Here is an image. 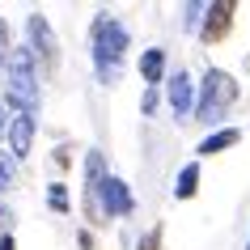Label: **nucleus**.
Instances as JSON below:
<instances>
[{"instance_id":"nucleus-7","label":"nucleus","mask_w":250,"mask_h":250,"mask_svg":"<svg viewBox=\"0 0 250 250\" xmlns=\"http://www.w3.org/2000/svg\"><path fill=\"white\" fill-rule=\"evenodd\" d=\"M233 13H237V4L233 0H221V4H208L204 9V21H199V39L208 42H221L229 30H233Z\"/></svg>"},{"instance_id":"nucleus-17","label":"nucleus","mask_w":250,"mask_h":250,"mask_svg":"<svg viewBox=\"0 0 250 250\" xmlns=\"http://www.w3.org/2000/svg\"><path fill=\"white\" fill-rule=\"evenodd\" d=\"M13 183V157H0V191Z\"/></svg>"},{"instance_id":"nucleus-2","label":"nucleus","mask_w":250,"mask_h":250,"mask_svg":"<svg viewBox=\"0 0 250 250\" xmlns=\"http://www.w3.org/2000/svg\"><path fill=\"white\" fill-rule=\"evenodd\" d=\"M237 81L225 72V68H208L204 72V85H199V98H195V110L191 115L199 119V123H221L225 115H229V106L237 102Z\"/></svg>"},{"instance_id":"nucleus-1","label":"nucleus","mask_w":250,"mask_h":250,"mask_svg":"<svg viewBox=\"0 0 250 250\" xmlns=\"http://www.w3.org/2000/svg\"><path fill=\"white\" fill-rule=\"evenodd\" d=\"M89 47H93V72H98V81L102 85H119L123 64H127V47H132L127 26L110 13H98L93 17V30H89Z\"/></svg>"},{"instance_id":"nucleus-10","label":"nucleus","mask_w":250,"mask_h":250,"mask_svg":"<svg viewBox=\"0 0 250 250\" xmlns=\"http://www.w3.org/2000/svg\"><path fill=\"white\" fill-rule=\"evenodd\" d=\"M237 140H242L237 127H216V132H208V136L195 145V153H199V157H216V153H225V148H233Z\"/></svg>"},{"instance_id":"nucleus-9","label":"nucleus","mask_w":250,"mask_h":250,"mask_svg":"<svg viewBox=\"0 0 250 250\" xmlns=\"http://www.w3.org/2000/svg\"><path fill=\"white\" fill-rule=\"evenodd\" d=\"M106 178V157L102 148H89L85 153V212L89 216H98V187H102Z\"/></svg>"},{"instance_id":"nucleus-8","label":"nucleus","mask_w":250,"mask_h":250,"mask_svg":"<svg viewBox=\"0 0 250 250\" xmlns=\"http://www.w3.org/2000/svg\"><path fill=\"white\" fill-rule=\"evenodd\" d=\"M170 110L178 119H187L195 110V81H191L187 68H174V77H170Z\"/></svg>"},{"instance_id":"nucleus-21","label":"nucleus","mask_w":250,"mask_h":250,"mask_svg":"<svg viewBox=\"0 0 250 250\" xmlns=\"http://www.w3.org/2000/svg\"><path fill=\"white\" fill-rule=\"evenodd\" d=\"M246 250H250V246H246Z\"/></svg>"},{"instance_id":"nucleus-15","label":"nucleus","mask_w":250,"mask_h":250,"mask_svg":"<svg viewBox=\"0 0 250 250\" xmlns=\"http://www.w3.org/2000/svg\"><path fill=\"white\" fill-rule=\"evenodd\" d=\"M4 64H9V26L0 17V77H4Z\"/></svg>"},{"instance_id":"nucleus-6","label":"nucleus","mask_w":250,"mask_h":250,"mask_svg":"<svg viewBox=\"0 0 250 250\" xmlns=\"http://www.w3.org/2000/svg\"><path fill=\"white\" fill-rule=\"evenodd\" d=\"M34 127H39V115L13 110L9 127H4V136H9V157H13V161H26L30 157V148H34Z\"/></svg>"},{"instance_id":"nucleus-18","label":"nucleus","mask_w":250,"mask_h":250,"mask_svg":"<svg viewBox=\"0 0 250 250\" xmlns=\"http://www.w3.org/2000/svg\"><path fill=\"white\" fill-rule=\"evenodd\" d=\"M140 110H145V115H153V110H157V89H145V102H140Z\"/></svg>"},{"instance_id":"nucleus-3","label":"nucleus","mask_w":250,"mask_h":250,"mask_svg":"<svg viewBox=\"0 0 250 250\" xmlns=\"http://www.w3.org/2000/svg\"><path fill=\"white\" fill-rule=\"evenodd\" d=\"M4 81H9V106H13V110L39 115V72H34V55H30L26 47L9 51Z\"/></svg>"},{"instance_id":"nucleus-14","label":"nucleus","mask_w":250,"mask_h":250,"mask_svg":"<svg viewBox=\"0 0 250 250\" xmlns=\"http://www.w3.org/2000/svg\"><path fill=\"white\" fill-rule=\"evenodd\" d=\"M204 9H208V4H187L183 26H187V30H199V17H204Z\"/></svg>"},{"instance_id":"nucleus-12","label":"nucleus","mask_w":250,"mask_h":250,"mask_svg":"<svg viewBox=\"0 0 250 250\" xmlns=\"http://www.w3.org/2000/svg\"><path fill=\"white\" fill-rule=\"evenodd\" d=\"M195 191H199V161H187L174 178V199H195Z\"/></svg>"},{"instance_id":"nucleus-16","label":"nucleus","mask_w":250,"mask_h":250,"mask_svg":"<svg viewBox=\"0 0 250 250\" xmlns=\"http://www.w3.org/2000/svg\"><path fill=\"white\" fill-rule=\"evenodd\" d=\"M136 250H161V225H157V229H148V233L140 237V246H136Z\"/></svg>"},{"instance_id":"nucleus-20","label":"nucleus","mask_w":250,"mask_h":250,"mask_svg":"<svg viewBox=\"0 0 250 250\" xmlns=\"http://www.w3.org/2000/svg\"><path fill=\"white\" fill-rule=\"evenodd\" d=\"M0 136H4V106H0Z\"/></svg>"},{"instance_id":"nucleus-4","label":"nucleus","mask_w":250,"mask_h":250,"mask_svg":"<svg viewBox=\"0 0 250 250\" xmlns=\"http://www.w3.org/2000/svg\"><path fill=\"white\" fill-rule=\"evenodd\" d=\"M26 30H30V47H26V51L34 55V60L47 68V72H55V64H60V39H55L51 21H47L42 13H30Z\"/></svg>"},{"instance_id":"nucleus-13","label":"nucleus","mask_w":250,"mask_h":250,"mask_svg":"<svg viewBox=\"0 0 250 250\" xmlns=\"http://www.w3.org/2000/svg\"><path fill=\"white\" fill-rule=\"evenodd\" d=\"M47 204H51L60 216H64V212H72V204H68V187H64V183H51V187H47Z\"/></svg>"},{"instance_id":"nucleus-19","label":"nucleus","mask_w":250,"mask_h":250,"mask_svg":"<svg viewBox=\"0 0 250 250\" xmlns=\"http://www.w3.org/2000/svg\"><path fill=\"white\" fill-rule=\"evenodd\" d=\"M0 250H17V242H13V233H4V237H0Z\"/></svg>"},{"instance_id":"nucleus-11","label":"nucleus","mask_w":250,"mask_h":250,"mask_svg":"<svg viewBox=\"0 0 250 250\" xmlns=\"http://www.w3.org/2000/svg\"><path fill=\"white\" fill-rule=\"evenodd\" d=\"M140 77H145L148 89L161 85V77H166V51H161V47H148V51L140 55Z\"/></svg>"},{"instance_id":"nucleus-5","label":"nucleus","mask_w":250,"mask_h":250,"mask_svg":"<svg viewBox=\"0 0 250 250\" xmlns=\"http://www.w3.org/2000/svg\"><path fill=\"white\" fill-rule=\"evenodd\" d=\"M132 208H136L132 187L115 174H106L102 187H98V216H132Z\"/></svg>"}]
</instances>
